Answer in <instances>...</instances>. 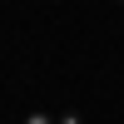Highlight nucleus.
Instances as JSON below:
<instances>
[{"mask_svg": "<svg viewBox=\"0 0 124 124\" xmlns=\"http://www.w3.org/2000/svg\"><path fill=\"white\" fill-rule=\"evenodd\" d=\"M20 124H60V114H45V109H30Z\"/></svg>", "mask_w": 124, "mask_h": 124, "instance_id": "1", "label": "nucleus"}, {"mask_svg": "<svg viewBox=\"0 0 124 124\" xmlns=\"http://www.w3.org/2000/svg\"><path fill=\"white\" fill-rule=\"evenodd\" d=\"M60 124H85V114H79V109H65V114H60Z\"/></svg>", "mask_w": 124, "mask_h": 124, "instance_id": "2", "label": "nucleus"}]
</instances>
